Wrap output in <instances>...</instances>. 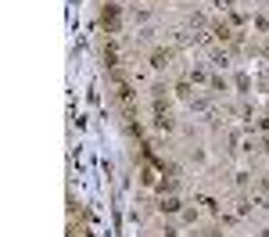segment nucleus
<instances>
[{
	"label": "nucleus",
	"instance_id": "nucleus-1",
	"mask_svg": "<svg viewBox=\"0 0 269 237\" xmlns=\"http://www.w3.org/2000/svg\"><path fill=\"white\" fill-rule=\"evenodd\" d=\"M97 18H101V29H104V32H119V25H122V8L108 0V4L101 8V15H97Z\"/></svg>",
	"mask_w": 269,
	"mask_h": 237
},
{
	"label": "nucleus",
	"instance_id": "nucleus-2",
	"mask_svg": "<svg viewBox=\"0 0 269 237\" xmlns=\"http://www.w3.org/2000/svg\"><path fill=\"white\" fill-rule=\"evenodd\" d=\"M104 68L108 72L119 68V47H115V44H104Z\"/></svg>",
	"mask_w": 269,
	"mask_h": 237
},
{
	"label": "nucleus",
	"instance_id": "nucleus-3",
	"mask_svg": "<svg viewBox=\"0 0 269 237\" xmlns=\"http://www.w3.org/2000/svg\"><path fill=\"white\" fill-rule=\"evenodd\" d=\"M162 212H169V216H176L180 209H183V202H180V198L176 194H169V198H162V205H158Z\"/></svg>",
	"mask_w": 269,
	"mask_h": 237
},
{
	"label": "nucleus",
	"instance_id": "nucleus-4",
	"mask_svg": "<svg viewBox=\"0 0 269 237\" xmlns=\"http://www.w3.org/2000/svg\"><path fill=\"white\" fill-rule=\"evenodd\" d=\"M169 58H172V54H169V51H162V47H158V51H151V68H165V65H169Z\"/></svg>",
	"mask_w": 269,
	"mask_h": 237
},
{
	"label": "nucleus",
	"instance_id": "nucleus-5",
	"mask_svg": "<svg viewBox=\"0 0 269 237\" xmlns=\"http://www.w3.org/2000/svg\"><path fill=\"white\" fill-rule=\"evenodd\" d=\"M176 187H180V180H176V176H165V180L158 183V190H162V198H165V194H176Z\"/></svg>",
	"mask_w": 269,
	"mask_h": 237
},
{
	"label": "nucleus",
	"instance_id": "nucleus-6",
	"mask_svg": "<svg viewBox=\"0 0 269 237\" xmlns=\"http://www.w3.org/2000/svg\"><path fill=\"white\" fill-rule=\"evenodd\" d=\"M140 183H144V187H155V183H158L155 169H147V166H144V169H140Z\"/></svg>",
	"mask_w": 269,
	"mask_h": 237
},
{
	"label": "nucleus",
	"instance_id": "nucleus-7",
	"mask_svg": "<svg viewBox=\"0 0 269 237\" xmlns=\"http://www.w3.org/2000/svg\"><path fill=\"white\" fill-rule=\"evenodd\" d=\"M205 237H222V230H219V226H208V230H205Z\"/></svg>",
	"mask_w": 269,
	"mask_h": 237
},
{
	"label": "nucleus",
	"instance_id": "nucleus-8",
	"mask_svg": "<svg viewBox=\"0 0 269 237\" xmlns=\"http://www.w3.org/2000/svg\"><path fill=\"white\" fill-rule=\"evenodd\" d=\"M262 237H269V230H265V233H262Z\"/></svg>",
	"mask_w": 269,
	"mask_h": 237
}]
</instances>
